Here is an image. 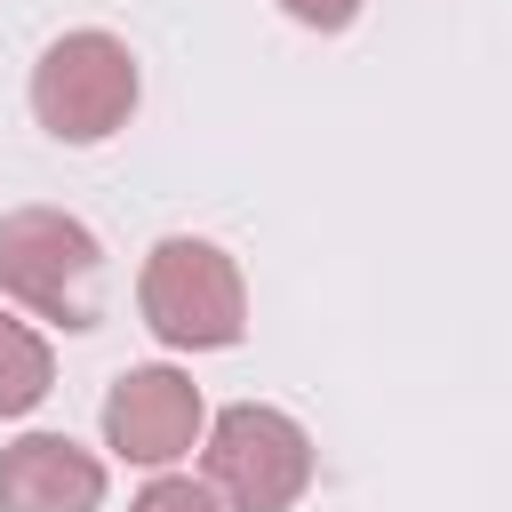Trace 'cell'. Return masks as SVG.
Here are the masks:
<instances>
[{
    "label": "cell",
    "instance_id": "obj_8",
    "mask_svg": "<svg viewBox=\"0 0 512 512\" xmlns=\"http://www.w3.org/2000/svg\"><path fill=\"white\" fill-rule=\"evenodd\" d=\"M128 512H224V496H216L208 480H184V472H152V480L128 496Z\"/></svg>",
    "mask_w": 512,
    "mask_h": 512
},
{
    "label": "cell",
    "instance_id": "obj_4",
    "mask_svg": "<svg viewBox=\"0 0 512 512\" xmlns=\"http://www.w3.org/2000/svg\"><path fill=\"white\" fill-rule=\"evenodd\" d=\"M136 96H144V72H136L128 40L96 32V24L56 32L40 48V64H32V120L56 144H104V136H120L128 112H136Z\"/></svg>",
    "mask_w": 512,
    "mask_h": 512
},
{
    "label": "cell",
    "instance_id": "obj_9",
    "mask_svg": "<svg viewBox=\"0 0 512 512\" xmlns=\"http://www.w3.org/2000/svg\"><path fill=\"white\" fill-rule=\"evenodd\" d=\"M360 8H368V0H280V16L304 24V32H352Z\"/></svg>",
    "mask_w": 512,
    "mask_h": 512
},
{
    "label": "cell",
    "instance_id": "obj_2",
    "mask_svg": "<svg viewBox=\"0 0 512 512\" xmlns=\"http://www.w3.org/2000/svg\"><path fill=\"white\" fill-rule=\"evenodd\" d=\"M0 296L56 328H96L104 312V240L72 208H8L0 216Z\"/></svg>",
    "mask_w": 512,
    "mask_h": 512
},
{
    "label": "cell",
    "instance_id": "obj_3",
    "mask_svg": "<svg viewBox=\"0 0 512 512\" xmlns=\"http://www.w3.org/2000/svg\"><path fill=\"white\" fill-rule=\"evenodd\" d=\"M200 472L224 496V512H296L304 488H312V472H320V448H312V432L288 408L232 400V408L208 416Z\"/></svg>",
    "mask_w": 512,
    "mask_h": 512
},
{
    "label": "cell",
    "instance_id": "obj_5",
    "mask_svg": "<svg viewBox=\"0 0 512 512\" xmlns=\"http://www.w3.org/2000/svg\"><path fill=\"white\" fill-rule=\"evenodd\" d=\"M208 440V400L184 368L168 360H144V368H120L112 392H104V448L120 464H144V472H168L184 464L192 448Z\"/></svg>",
    "mask_w": 512,
    "mask_h": 512
},
{
    "label": "cell",
    "instance_id": "obj_6",
    "mask_svg": "<svg viewBox=\"0 0 512 512\" xmlns=\"http://www.w3.org/2000/svg\"><path fill=\"white\" fill-rule=\"evenodd\" d=\"M0 512H104V456L64 432H24L0 448Z\"/></svg>",
    "mask_w": 512,
    "mask_h": 512
},
{
    "label": "cell",
    "instance_id": "obj_7",
    "mask_svg": "<svg viewBox=\"0 0 512 512\" xmlns=\"http://www.w3.org/2000/svg\"><path fill=\"white\" fill-rule=\"evenodd\" d=\"M48 392H56V352H48V336L0 304V416H32Z\"/></svg>",
    "mask_w": 512,
    "mask_h": 512
},
{
    "label": "cell",
    "instance_id": "obj_1",
    "mask_svg": "<svg viewBox=\"0 0 512 512\" xmlns=\"http://www.w3.org/2000/svg\"><path fill=\"white\" fill-rule=\"evenodd\" d=\"M136 312L168 352H224L248 336V280H240L232 248H216L200 232H168V240H152V256L136 272Z\"/></svg>",
    "mask_w": 512,
    "mask_h": 512
}]
</instances>
